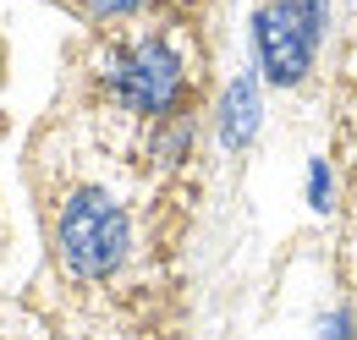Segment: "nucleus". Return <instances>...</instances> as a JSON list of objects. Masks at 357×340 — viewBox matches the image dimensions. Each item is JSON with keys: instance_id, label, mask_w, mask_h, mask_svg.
<instances>
[{"instance_id": "obj_6", "label": "nucleus", "mask_w": 357, "mask_h": 340, "mask_svg": "<svg viewBox=\"0 0 357 340\" xmlns=\"http://www.w3.org/2000/svg\"><path fill=\"white\" fill-rule=\"evenodd\" d=\"M93 17H127V11H137L143 0H83Z\"/></svg>"}, {"instance_id": "obj_2", "label": "nucleus", "mask_w": 357, "mask_h": 340, "mask_svg": "<svg viewBox=\"0 0 357 340\" xmlns=\"http://www.w3.org/2000/svg\"><path fill=\"white\" fill-rule=\"evenodd\" d=\"M324 22H330V0H275L253 17V49L275 88H297L308 77Z\"/></svg>"}, {"instance_id": "obj_4", "label": "nucleus", "mask_w": 357, "mask_h": 340, "mask_svg": "<svg viewBox=\"0 0 357 340\" xmlns=\"http://www.w3.org/2000/svg\"><path fill=\"white\" fill-rule=\"evenodd\" d=\"M259 121H264V93H259L253 72H242L220 99V143L225 148H248L259 137Z\"/></svg>"}, {"instance_id": "obj_7", "label": "nucleus", "mask_w": 357, "mask_h": 340, "mask_svg": "<svg viewBox=\"0 0 357 340\" xmlns=\"http://www.w3.org/2000/svg\"><path fill=\"white\" fill-rule=\"evenodd\" d=\"M324 340H357V335H352V313H347V307L324 318Z\"/></svg>"}, {"instance_id": "obj_1", "label": "nucleus", "mask_w": 357, "mask_h": 340, "mask_svg": "<svg viewBox=\"0 0 357 340\" xmlns=\"http://www.w3.org/2000/svg\"><path fill=\"white\" fill-rule=\"evenodd\" d=\"M55 247H61V263L77 275V280H105L121 269V258L132 247V231H127V214L116 198L105 192H72L61 203V219H55Z\"/></svg>"}, {"instance_id": "obj_3", "label": "nucleus", "mask_w": 357, "mask_h": 340, "mask_svg": "<svg viewBox=\"0 0 357 340\" xmlns=\"http://www.w3.org/2000/svg\"><path fill=\"white\" fill-rule=\"evenodd\" d=\"M110 93L137 116H171L187 93V66L165 39H143L110 61Z\"/></svg>"}, {"instance_id": "obj_5", "label": "nucleus", "mask_w": 357, "mask_h": 340, "mask_svg": "<svg viewBox=\"0 0 357 340\" xmlns=\"http://www.w3.org/2000/svg\"><path fill=\"white\" fill-rule=\"evenodd\" d=\"M308 203H313L319 214L335 203V176H330V165H324V160H313V165H308Z\"/></svg>"}]
</instances>
